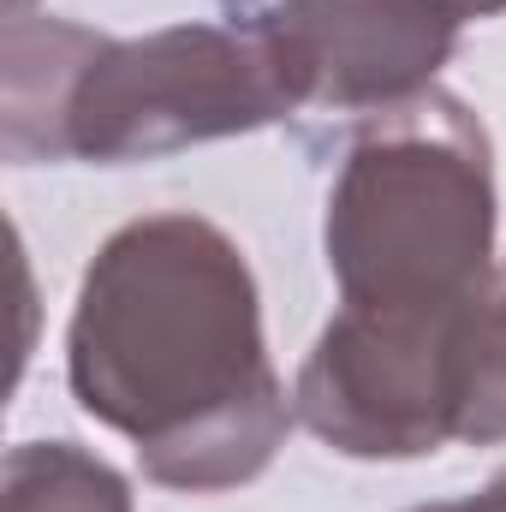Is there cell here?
Returning a JSON list of instances; mask_svg holds the SVG:
<instances>
[{"label": "cell", "mask_w": 506, "mask_h": 512, "mask_svg": "<svg viewBox=\"0 0 506 512\" xmlns=\"http://www.w3.org/2000/svg\"><path fill=\"white\" fill-rule=\"evenodd\" d=\"M66 376L161 489L221 495L268 471L292 429L245 251L203 215L120 227L78 286Z\"/></svg>", "instance_id": "cell-1"}, {"label": "cell", "mask_w": 506, "mask_h": 512, "mask_svg": "<svg viewBox=\"0 0 506 512\" xmlns=\"http://www.w3.org/2000/svg\"><path fill=\"white\" fill-rule=\"evenodd\" d=\"M304 72L262 18H203L96 36L60 18H6V161H155L304 108Z\"/></svg>", "instance_id": "cell-2"}, {"label": "cell", "mask_w": 506, "mask_h": 512, "mask_svg": "<svg viewBox=\"0 0 506 512\" xmlns=\"http://www.w3.org/2000/svg\"><path fill=\"white\" fill-rule=\"evenodd\" d=\"M328 268L346 310L435 316L495 280V155L483 120L423 90L352 137L328 191Z\"/></svg>", "instance_id": "cell-3"}, {"label": "cell", "mask_w": 506, "mask_h": 512, "mask_svg": "<svg viewBox=\"0 0 506 512\" xmlns=\"http://www.w3.org/2000/svg\"><path fill=\"white\" fill-rule=\"evenodd\" d=\"M483 292L435 316L340 304L298 370V423L352 459H423L447 441H471Z\"/></svg>", "instance_id": "cell-4"}, {"label": "cell", "mask_w": 506, "mask_h": 512, "mask_svg": "<svg viewBox=\"0 0 506 512\" xmlns=\"http://www.w3.org/2000/svg\"><path fill=\"white\" fill-rule=\"evenodd\" d=\"M310 102L322 108H399L435 90L459 42V18L435 0H280L268 12Z\"/></svg>", "instance_id": "cell-5"}, {"label": "cell", "mask_w": 506, "mask_h": 512, "mask_svg": "<svg viewBox=\"0 0 506 512\" xmlns=\"http://www.w3.org/2000/svg\"><path fill=\"white\" fill-rule=\"evenodd\" d=\"M0 512H131V489L78 441H24L6 453Z\"/></svg>", "instance_id": "cell-6"}, {"label": "cell", "mask_w": 506, "mask_h": 512, "mask_svg": "<svg viewBox=\"0 0 506 512\" xmlns=\"http://www.w3.org/2000/svg\"><path fill=\"white\" fill-rule=\"evenodd\" d=\"M411 512H506V471L495 483H483L477 495H459V501H435V507H411Z\"/></svg>", "instance_id": "cell-7"}, {"label": "cell", "mask_w": 506, "mask_h": 512, "mask_svg": "<svg viewBox=\"0 0 506 512\" xmlns=\"http://www.w3.org/2000/svg\"><path fill=\"white\" fill-rule=\"evenodd\" d=\"M435 6L453 12L459 24H465V18H495V12H506V0H435Z\"/></svg>", "instance_id": "cell-8"}, {"label": "cell", "mask_w": 506, "mask_h": 512, "mask_svg": "<svg viewBox=\"0 0 506 512\" xmlns=\"http://www.w3.org/2000/svg\"><path fill=\"white\" fill-rule=\"evenodd\" d=\"M6 6H12V12H24V6H30V0H6Z\"/></svg>", "instance_id": "cell-9"}]
</instances>
